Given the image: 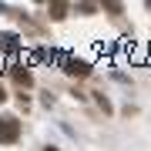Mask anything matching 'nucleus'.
<instances>
[{"instance_id":"1","label":"nucleus","mask_w":151,"mask_h":151,"mask_svg":"<svg viewBox=\"0 0 151 151\" xmlns=\"http://www.w3.org/2000/svg\"><path fill=\"white\" fill-rule=\"evenodd\" d=\"M17 134H20V121H17V118H0V141L10 145Z\"/></svg>"},{"instance_id":"2","label":"nucleus","mask_w":151,"mask_h":151,"mask_svg":"<svg viewBox=\"0 0 151 151\" xmlns=\"http://www.w3.org/2000/svg\"><path fill=\"white\" fill-rule=\"evenodd\" d=\"M67 70H70V74H87L91 67H87V64H81V60H70V64H67Z\"/></svg>"},{"instance_id":"3","label":"nucleus","mask_w":151,"mask_h":151,"mask_svg":"<svg viewBox=\"0 0 151 151\" xmlns=\"http://www.w3.org/2000/svg\"><path fill=\"white\" fill-rule=\"evenodd\" d=\"M0 101H4V87H0Z\"/></svg>"},{"instance_id":"4","label":"nucleus","mask_w":151,"mask_h":151,"mask_svg":"<svg viewBox=\"0 0 151 151\" xmlns=\"http://www.w3.org/2000/svg\"><path fill=\"white\" fill-rule=\"evenodd\" d=\"M47 151H57V148H47Z\"/></svg>"}]
</instances>
